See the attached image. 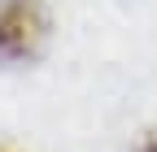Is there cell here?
I'll use <instances>...</instances> for the list:
<instances>
[{
	"label": "cell",
	"instance_id": "obj_2",
	"mask_svg": "<svg viewBox=\"0 0 157 152\" xmlns=\"http://www.w3.org/2000/svg\"><path fill=\"white\" fill-rule=\"evenodd\" d=\"M140 152H157V135H153V139H144V148H140Z\"/></svg>",
	"mask_w": 157,
	"mask_h": 152
},
{
	"label": "cell",
	"instance_id": "obj_1",
	"mask_svg": "<svg viewBox=\"0 0 157 152\" xmlns=\"http://www.w3.org/2000/svg\"><path fill=\"white\" fill-rule=\"evenodd\" d=\"M48 44V13L39 0H0V65H26Z\"/></svg>",
	"mask_w": 157,
	"mask_h": 152
}]
</instances>
